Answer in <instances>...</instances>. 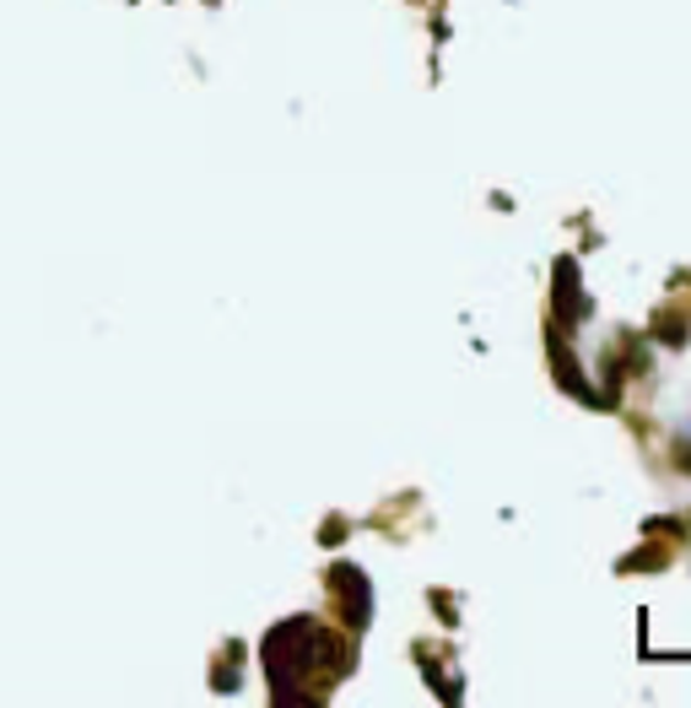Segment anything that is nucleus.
<instances>
[{
    "label": "nucleus",
    "instance_id": "4",
    "mask_svg": "<svg viewBox=\"0 0 691 708\" xmlns=\"http://www.w3.org/2000/svg\"><path fill=\"white\" fill-rule=\"evenodd\" d=\"M557 385H567L578 400H594V389L583 385V374H578V363H572L567 352H557Z\"/></svg>",
    "mask_w": 691,
    "mask_h": 708
},
{
    "label": "nucleus",
    "instance_id": "2",
    "mask_svg": "<svg viewBox=\"0 0 691 708\" xmlns=\"http://www.w3.org/2000/svg\"><path fill=\"white\" fill-rule=\"evenodd\" d=\"M330 584H335V606H341L346 628H368V622H374V595H368L363 568L341 563V568H330Z\"/></svg>",
    "mask_w": 691,
    "mask_h": 708
},
{
    "label": "nucleus",
    "instance_id": "1",
    "mask_svg": "<svg viewBox=\"0 0 691 708\" xmlns=\"http://www.w3.org/2000/svg\"><path fill=\"white\" fill-rule=\"evenodd\" d=\"M265 660H270L276 687H281L287 676H309L314 665H324L330 676H341V671H335V639H330L319 622H309V617L281 622V628L265 639Z\"/></svg>",
    "mask_w": 691,
    "mask_h": 708
},
{
    "label": "nucleus",
    "instance_id": "5",
    "mask_svg": "<svg viewBox=\"0 0 691 708\" xmlns=\"http://www.w3.org/2000/svg\"><path fill=\"white\" fill-rule=\"evenodd\" d=\"M654 335H659V341H670V346H681V341H687V324H681L676 309H665V314L654 320Z\"/></svg>",
    "mask_w": 691,
    "mask_h": 708
},
{
    "label": "nucleus",
    "instance_id": "3",
    "mask_svg": "<svg viewBox=\"0 0 691 708\" xmlns=\"http://www.w3.org/2000/svg\"><path fill=\"white\" fill-rule=\"evenodd\" d=\"M557 314H562L567 324L589 314V303H583V287H578V265H572V259H557Z\"/></svg>",
    "mask_w": 691,
    "mask_h": 708
},
{
    "label": "nucleus",
    "instance_id": "7",
    "mask_svg": "<svg viewBox=\"0 0 691 708\" xmlns=\"http://www.w3.org/2000/svg\"><path fill=\"white\" fill-rule=\"evenodd\" d=\"M681 471H691V444H681Z\"/></svg>",
    "mask_w": 691,
    "mask_h": 708
},
{
    "label": "nucleus",
    "instance_id": "6",
    "mask_svg": "<svg viewBox=\"0 0 691 708\" xmlns=\"http://www.w3.org/2000/svg\"><path fill=\"white\" fill-rule=\"evenodd\" d=\"M627 568H665V552H637L627 557Z\"/></svg>",
    "mask_w": 691,
    "mask_h": 708
}]
</instances>
